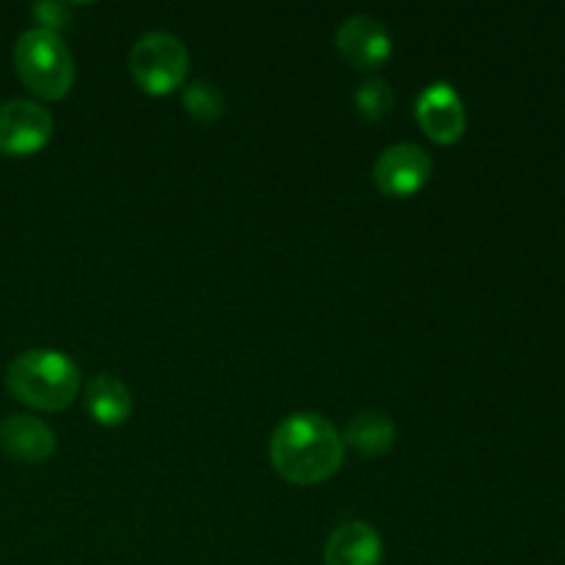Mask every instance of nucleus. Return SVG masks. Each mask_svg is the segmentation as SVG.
<instances>
[{"instance_id": "f257e3e1", "label": "nucleus", "mask_w": 565, "mask_h": 565, "mask_svg": "<svg viewBox=\"0 0 565 565\" xmlns=\"http://www.w3.org/2000/svg\"><path fill=\"white\" fill-rule=\"evenodd\" d=\"M345 458V441L334 425L315 412H296L276 425L270 436V463L296 486L329 480Z\"/></svg>"}, {"instance_id": "f03ea898", "label": "nucleus", "mask_w": 565, "mask_h": 565, "mask_svg": "<svg viewBox=\"0 0 565 565\" xmlns=\"http://www.w3.org/2000/svg\"><path fill=\"white\" fill-rule=\"evenodd\" d=\"M6 386L25 406L39 412H61L72 406L81 392V370L55 348H31L11 359Z\"/></svg>"}, {"instance_id": "7ed1b4c3", "label": "nucleus", "mask_w": 565, "mask_h": 565, "mask_svg": "<svg viewBox=\"0 0 565 565\" xmlns=\"http://www.w3.org/2000/svg\"><path fill=\"white\" fill-rule=\"evenodd\" d=\"M14 70L22 86L42 99H61L75 83V58L64 39L47 28H28L14 44Z\"/></svg>"}, {"instance_id": "20e7f679", "label": "nucleus", "mask_w": 565, "mask_h": 565, "mask_svg": "<svg viewBox=\"0 0 565 565\" xmlns=\"http://www.w3.org/2000/svg\"><path fill=\"white\" fill-rule=\"evenodd\" d=\"M132 77L147 94H169L180 88L188 77L191 53L185 42L171 31H149L136 39L127 55Z\"/></svg>"}, {"instance_id": "39448f33", "label": "nucleus", "mask_w": 565, "mask_h": 565, "mask_svg": "<svg viewBox=\"0 0 565 565\" xmlns=\"http://www.w3.org/2000/svg\"><path fill=\"white\" fill-rule=\"evenodd\" d=\"M53 114L33 99L0 103V154L25 158L47 147L53 138Z\"/></svg>"}, {"instance_id": "423d86ee", "label": "nucleus", "mask_w": 565, "mask_h": 565, "mask_svg": "<svg viewBox=\"0 0 565 565\" xmlns=\"http://www.w3.org/2000/svg\"><path fill=\"white\" fill-rule=\"evenodd\" d=\"M434 174V160L428 149L414 141H401L386 147L375 158L373 180L381 188V193L392 199H406L423 191Z\"/></svg>"}, {"instance_id": "0eeeda50", "label": "nucleus", "mask_w": 565, "mask_h": 565, "mask_svg": "<svg viewBox=\"0 0 565 565\" xmlns=\"http://www.w3.org/2000/svg\"><path fill=\"white\" fill-rule=\"evenodd\" d=\"M419 127L436 143H456L467 130V108L452 83L434 81L419 92L414 105Z\"/></svg>"}, {"instance_id": "6e6552de", "label": "nucleus", "mask_w": 565, "mask_h": 565, "mask_svg": "<svg viewBox=\"0 0 565 565\" xmlns=\"http://www.w3.org/2000/svg\"><path fill=\"white\" fill-rule=\"evenodd\" d=\"M337 50L356 70H375L392 55V33L379 17L353 14L337 31Z\"/></svg>"}, {"instance_id": "1a4fd4ad", "label": "nucleus", "mask_w": 565, "mask_h": 565, "mask_svg": "<svg viewBox=\"0 0 565 565\" xmlns=\"http://www.w3.org/2000/svg\"><path fill=\"white\" fill-rule=\"evenodd\" d=\"M0 450L20 463H42L55 452V434L31 414H9L0 419Z\"/></svg>"}, {"instance_id": "9d476101", "label": "nucleus", "mask_w": 565, "mask_h": 565, "mask_svg": "<svg viewBox=\"0 0 565 565\" xmlns=\"http://www.w3.org/2000/svg\"><path fill=\"white\" fill-rule=\"evenodd\" d=\"M381 555L384 544L373 524L351 519L331 530L326 539L323 565H381Z\"/></svg>"}, {"instance_id": "9b49d317", "label": "nucleus", "mask_w": 565, "mask_h": 565, "mask_svg": "<svg viewBox=\"0 0 565 565\" xmlns=\"http://www.w3.org/2000/svg\"><path fill=\"white\" fill-rule=\"evenodd\" d=\"M83 401H86V408L94 417V423L108 425V428L125 423L132 412L130 390L116 375H92L86 386H83Z\"/></svg>"}, {"instance_id": "f8f14e48", "label": "nucleus", "mask_w": 565, "mask_h": 565, "mask_svg": "<svg viewBox=\"0 0 565 565\" xmlns=\"http://www.w3.org/2000/svg\"><path fill=\"white\" fill-rule=\"evenodd\" d=\"M395 439L397 428L395 423H392L390 414L384 412H359L356 417L348 423L345 436H342V441H345L348 447H353V450L370 458L390 452L392 447H395Z\"/></svg>"}, {"instance_id": "ddd939ff", "label": "nucleus", "mask_w": 565, "mask_h": 565, "mask_svg": "<svg viewBox=\"0 0 565 565\" xmlns=\"http://www.w3.org/2000/svg\"><path fill=\"white\" fill-rule=\"evenodd\" d=\"M182 103H185V110L199 121H215L221 119L226 108L224 92H221L215 83L210 81H191L185 88H182Z\"/></svg>"}, {"instance_id": "4468645a", "label": "nucleus", "mask_w": 565, "mask_h": 565, "mask_svg": "<svg viewBox=\"0 0 565 565\" xmlns=\"http://www.w3.org/2000/svg\"><path fill=\"white\" fill-rule=\"evenodd\" d=\"M356 108L362 110L364 119L381 121L395 108V92L384 77H367L356 88Z\"/></svg>"}, {"instance_id": "2eb2a0df", "label": "nucleus", "mask_w": 565, "mask_h": 565, "mask_svg": "<svg viewBox=\"0 0 565 565\" xmlns=\"http://www.w3.org/2000/svg\"><path fill=\"white\" fill-rule=\"evenodd\" d=\"M72 6L58 3V0H50V3H36L33 6V17L39 20V28H47V31L58 33V28H64L70 22Z\"/></svg>"}]
</instances>
